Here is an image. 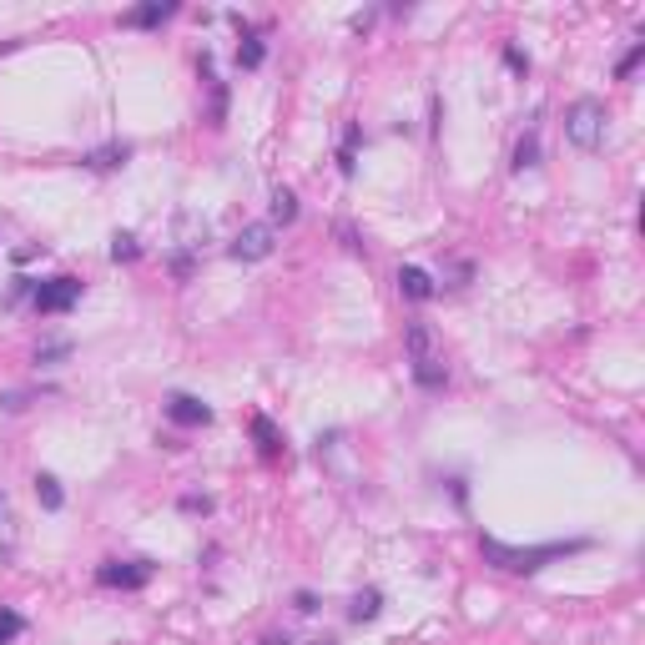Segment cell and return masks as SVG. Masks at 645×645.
Here are the masks:
<instances>
[{
  "mask_svg": "<svg viewBox=\"0 0 645 645\" xmlns=\"http://www.w3.org/2000/svg\"><path fill=\"white\" fill-rule=\"evenodd\" d=\"M505 66L524 76V71H530V56H524V51H515V46H505Z\"/></svg>",
  "mask_w": 645,
  "mask_h": 645,
  "instance_id": "cb8c5ba5",
  "label": "cell"
},
{
  "mask_svg": "<svg viewBox=\"0 0 645 645\" xmlns=\"http://www.w3.org/2000/svg\"><path fill=\"white\" fill-rule=\"evenodd\" d=\"M293 610H297V616H313V610H318V595H313V590H297V595H293Z\"/></svg>",
  "mask_w": 645,
  "mask_h": 645,
  "instance_id": "603a6c76",
  "label": "cell"
},
{
  "mask_svg": "<svg viewBox=\"0 0 645 645\" xmlns=\"http://www.w3.org/2000/svg\"><path fill=\"white\" fill-rule=\"evenodd\" d=\"M515 172H524V167H540V131H524V137L515 141V162H509Z\"/></svg>",
  "mask_w": 645,
  "mask_h": 645,
  "instance_id": "2e32d148",
  "label": "cell"
},
{
  "mask_svg": "<svg viewBox=\"0 0 645 645\" xmlns=\"http://www.w3.org/2000/svg\"><path fill=\"white\" fill-rule=\"evenodd\" d=\"M641 61H645V41H635L631 51H625V56H620L616 76H620V81H631V76H635V66H641Z\"/></svg>",
  "mask_w": 645,
  "mask_h": 645,
  "instance_id": "44dd1931",
  "label": "cell"
},
{
  "mask_svg": "<svg viewBox=\"0 0 645 645\" xmlns=\"http://www.w3.org/2000/svg\"><path fill=\"white\" fill-rule=\"evenodd\" d=\"M36 499H41V509H66V490H61V479L56 474H36Z\"/></svg>",
  "mask_w": 645,
  "mask_h": 645,
  "instance_id": "5bb4252c",
  "label": "cell"
},
{
  "mask_svg": "<svg viewBox=\"0 0 645 645\" xmlns=\"http://www.w3.org/2000/svg\"><path fill=\"white\" fill-rule=\"evenodd\" d=\"M182 509L187 515H212V499L207 494H182Z\"/></svg>",
  "mask_w": 645,
  "mask_h": 645,
  "instance_id": "7402d4cb",
  "label": "cell"
},
{
  "mask_svg": "<svg viewBox=\"0 0 645 645\" xmlns=\"http://www.w3.org/2000/svg\"><path fill=\"white\" fill-rule=\"evenodd\" d=\"M272 247H278V227H272V222H253V227H242L238 238H232L227 253L238 257V263H263V257H272Z\"/></svg>",
  "mask_w": 645,
  "mask_h": 645,
  "instance_id": "8992f818",
  "label": "cell"
},
{
  "mask_svg": "<svg viewBox=\"0 0 645 645\" xmlns=\"http://www.w3.org/2000/svg\"><path fill=\"white\" fill-rule=\"evenodd\" d=\"M398 293H404L408 303H429V297H439V282H434V272H423V267H398Z\"/></svg>",
  "mask_w": 645,
  "mask_h": 645,
  "instance_id": "ba28073f",
  "label": "cell"
},
{
  "mask_svg": "<svg viewBox=\"0 0 645 645\" xmlns=\"http://www.w3.org/2000/svg\"><path fill=\"white\" fill-rule=\"evenodd\" d=\"M61 358H71V343L66 338H56V343H41V348H36V364H61Z\"/></svg>",
  "mask_w": 645,
  "mask_h": 645,
  "instance_id": "ffe728a7",
  "label": "cell"
},
{
  "mask_svg": "<svg viewBox=\"0 0 645 645\" xmlns=\"http://www.w3.org/2000/svg\"><path fill=\"white\" fill-rule=\"evenodd\" d=\"M358 141H364V127L353 121V127L343 131V147H338V172H343V177H353V172H358Z\"/></svg>",
  "mask_w": 645,
  "mask_h": 645,
  "instance_id": "4fadbf2b",
  "label": "cell"
},
{
  "mask_svg": "<svg viewBox=\"0 0 645 645\" xmlns=\"http://www.w3.org/2000/svg\"><path fill=\"white\" fill-rule=\"evenodd\" d=\"M404 348H408V373L419 389H444L449 383V364H444V348H439V338L429 322H408L404 328Z\"/></svg>",
  "mask_w": 645,
  "mask_h": 645,
  "instance_id": "7a4b0ae2",
  "label": "cell"
},
{
  "mask_svg": "<svg viewBox=\"0 0 645 645\" xmlns=\"http://www.w3.org/2000/svg\"><path fill=\"white\" fill-rule=\"evenodd\" d=\"M263 61H267V41L247 30V36H242V46H238V71H257Z\"/></svg>",
  "mask_w": 645,
  "mask_h": 645,
  "instance_id": "9a60e30c",
  "label": "cell"
},
{
  "mask_svg": "<svg viewBox=\"0 0 645 645\" xmlns=\"http://www.w3.org/2000/svg\"><path fill=\"white\" fill-rule=\"evenodd\" d=\"M253 439H257V449H263L267 459H278L282 454V434H278V423L267 419V414H253Z\"/></svg>",
  "mask_w": 645,
  "mask_h": 645,
  "instance_id": "8fae6325",
  "label": "cell"
},
{
  "mask_svg": "<svg viewBox=\"0 0 645 645\" xmlns=\"http://www.w3.org/2000/svg\"><path fill=\"white\" fill-rule=\"evenodd\" d=\"M81 303V278H51V282H36V293H30V308L41 313V318H61Z\"/></svg>",
  "mask_w": 645,
  "mask_h": 645,
  "instance_id": "277c9868",
  "label": "cell"
},
{
  "mask_svg": "<svg viewBox=\"0 0 645 645\" xmlns=\"http://www.w3.org/2000/svg\"><path fill=\"white\" fill-rule=\"evenodd\" d=\"M167 419L177 423V429H202V423H212V408L197 398V393H172L167 398Z\"/></svg>",
  "mask_w": 645,
  "mask_h": 645,
  "instance_id": "52a82bcc",
  "label": "cell"
},
{
  "mask_svg": "<svg viewBox=\"0 0 645 645\" xmlns=\"http://www.w3.org/2000/svg\"><path fill=\"white\" fill-rule=\"evenodd\" d=\"M379 610H383V595H379V590H358V595H353V605H348V616L358 620V625H364V620H379Z\"/></svg>",
  "mask_w": 645,
  "mask_h": 645,
  "instance_id": "e0dca14e",
  "label": "cell"
},
{
  "mask_svg": "<svg viewBox=\"0 0 645 645\" xmlns=\"http://www.w3.org/2000/svg\"><path fill=\"white\" fill-rule=\"evenodd\" d=\"M26 635V616L21 610H0V645H11Z\"/></svg>",
  "mask_w": 645,
  "mask_h": 645,
  "instance_id": "ac0fdd59",
  "label": "cell"
},
{
  "mask_svg": "<svg viewBox=\"0 0 645 645\" xmlns=\"http://www.w3.org/2000/svg\"><path fill=\"white\" fill-rule=\"evenodd\" d=\"M0 509H5V494H0Z\"/></svg>",
  "mask_w": 645,
  "mask_h": 645,
  "instance_id": "d4e9b609",
  "label": "cell"
},
{
  "mask_svg": "<svg viewBox=\"0 0 645 645\" xmlns=\"http://www.w3.org/2000/svg\"><path fill=\"white\" fill-rule=\"evenodd\" d=\"M127 162H131L127 141H112V147H96V152L81 156V167H91V172H116V167H127Z\"/></svg>",
  "mask_w": 645,
  "mask_h": 645,
  "instance_id": "9c48e42d",
  "label": "cell"
},
{
  "mask_svg": "<svg viewBox=\"0 0 645 645\" xmlns=\"http://www.w3.org/2000/svg\"><path fill=\"white\" fill-rule=\"evenodd\" d=\"M605 127H610V112H605V101H595V96H580L575 106L565 112V137L575 141L580 152H600Z\"/></svg>",
  "mask_w": 645,
  "mask_h": 645,
  "instance_id": "3957f363",
  "label": "cell"
},
{
  "mask_svg": "<svg viewBox=\"0 0 645 645\" xmlns=\"http://www.w3.org/2000/svg\"><path fill=\"white\" fill-rule=\"evenodd\" d=\"M590 549V540H549V545H505V540H494V534H479V555L494 565V570H505V575H534V570H545L555 560H570Z\"/></svg>",
  "mask_w": 645,
  "mask_h": 645,
  "instance_id": "6da1fadb",
  "label": "cell"
},
{
  "mask_svg": "<svg viewBox=\"0 0 645 645\" xmlns=\"http://www.w3.org/2000/svg\"><path fill=\"white\" fill-rule=\"evenodd\" d=\"M152 570H156L152 560H106L96 570V585H106V590H147L152 585Z\"/></svg>",
  "mask_w": 645,
  "mask_h": 645,
  "instance_id": "5b68a950",
  "label": "cell"
},
{
  "mask_svg": "<svg viewBox=\"0 0 645 645\" xmlns=\"http://www.w3.org/2000/svg\"><path fill=\"white\" fill-rule=\"evenodd\" d=\"M172 11H177L172 0H147V5H137V11L121 15V26H141V30H152V26H162V21H167Z\"/></svg>",
  "mask_w": 645,
  "mask_h": 645,
  "instance_id": "30bf717a",
  "label": "cell"
},
{
  "mask_svg": "<svg viewBox=\"0 0 645 645\" xmlns=\"http://www.w3.org/2000/svg\"><path fill=\"white\" fill-rule=\"evenodd\" d=\"M267 212H272V227H288L297 217V192L293 187H272V197H267Z\"/></svg>",
  "mask_w": 645,
  "mask_h": 645,
  "instance_id": "7c38bea8",
  "label": "cell"
},
{
  "mask_svg": "<svg viewBox=\"0 0 645 645\" xmlns=\"http://www.w3.org/2000/svg\"><path fill=\"white\" fill-rule=\"evenodd\" d=\"M137 257H141L137 238H131V232H116L112 238V263H137Z\"/></svg>",
  "mask_w": 645,
  "mask_h": 645,
  "instance_id": "d6986e66",
  "label": "cell"
}]
</instances>
